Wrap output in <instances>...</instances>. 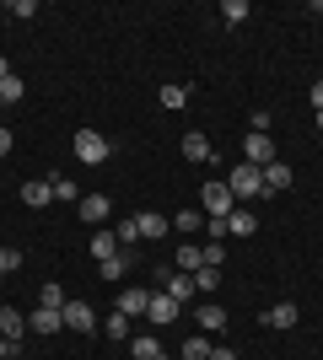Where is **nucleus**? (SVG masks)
Wrapping results in <instances>:
<instances>
[{
  "mask_svg": "<svg viewBox=\"0 0 323 360\" xmlns=\"http://www.w3.org/2000/svg\"><path fill=\"white\" fill-rule=\"evenodd\" d=\"M146 317H151L156 328H167V323H178V317H184V307H178L167 290H151V307H146Z\"/></svg>",
  "mask_w": 323,
  "mask_h": 360,
  "instance_id": "6",
  "label": "nucleus"
},
{
  "mask_svg": "<svg viewBox=\"0 0 323 360\" xmlns=\"http://www.w3.org/2000/svg\"><path fill=\"white\" fill-rule=\"evenodd\" d=\"M205 226V210H178L172 215V231H200Z\"/></svg>",
  "mask_w": 323,
  "mask_h": 360,
  "instance_id": "30",
  "label": "nucleus"
},
{
  "mask_svg": "<svg viewBox=\"0 0 323 360\" xmlns=\"http://www.w3.org/2000/svg\"><path fill=\"white\" fill-rule=\"evenodd\" d=\"M0 333H6V345H11V355H16V349H22V339H27V312L0 307Z\"/></svg>",
  "mask_w": 323,
  "mask_h": 360,
  "instance_id": "5",
  "label": "nucleus"
},
{
  "mask_svg": "<svg viewBox=\"0 0 323 360\" xmlns=\"http://www.w3.org/2000/svg\"><path fill=\"white\" fill-rule=\"evenodd\" d=\"M259 172H264V194H280V188H291V167L280 162V156H275L270 167H259Z\"/></svg>",
  "mask_w": 323,
  "mask_h": 360,
  "instance_id": "15",
  "label": "nucleus"
},
{
  "mask_svg": "<svg viewBox=\"0 0 323 360\" xmlns=\"http://www.w3.org/2000/svg\"><path fill=\"white\" fill-rule=\"evenodd\" d=\"M227 264V242H205V269H221Z\"/></svg>",
  "mask_w": 323,
  "mask_h": 360,
  "instance_id": "33",
  "label": "nucleus"
},
{
  "mask_svg": "<svg viewBox=\"0 0 323 360\" xmlns=\"http://www.w3.org/2000/svg\"><path fill=\"white\" fill-rule=\"evenodd\" d=\"M11 146H16V140H11V129H6V124H0V162H6V156H11Z\"/></svg>",
  "mask_w": 323,
  "mask_h": 360,
  "instance_id": "38",
  "label": "nucleus"
},
{
  "mask_svg": "<svg viewBox=\"0 0 323 360\" xmlns=\"http://www.w3.org/2000/svg\"><path fill=\"white\" fill-rule=\"evenodd\" d=\"M221 22H227V27H243L248 22V0H221Z\"/></svg>",
  "mask_w": 323,
  "mask_h": 360,
  "instance_id": "27",
  "label": "nucleus"
},
{
  "mask_svg": "<svg viewBox=\"0 0 323 360\" xmlns=\"http://www.w3.org/2000/svg\"><path fill=\"white\" fill-rule=\"evenodd\" d=\"M162 290H167L178 307H189V301L200 296V290H194V274H167V280H162Z\"/></svg>",
  "mask_w": 323,
  "mask_h": 360,
  "instance_id": "13",
  "label": "nucleus"
},
{
  "mask_svg": "<svg viewBox=\"0 0 323 360\" xmlns=\"http://www.w3.org/2000/svg\"><path fill=\"white\" fill-rule=\"evenodd\" d=\"M210 360H237V349L232 345H210Z\"/></svg>",
  "mask_w": 323,
  "mask_h": 360,
  "instance_id": "39",
  "label": "nucleus"
},
{
  "mask_svg": "<svg viewBox=\"0 0 323 360\" xmlns=\"http://www.w3.org/2000/svg\"><path fill=\"white\" fill-rule=\"evenodd\" d=\"M129 355L135 360H162V345H156L151 333H140V339H129Z\"/></svg>",
  "mask_w": 323,
  "mask_h": 360,
  "instance_id": "25",
  "label": "nucleus"
},
{
  "mask_svg": "<svg viewBox=\"0 0 323 360\" xmlns=\"http://www.w3.org/2000/svg\"><path fill=\"white\" fill-rule=\"evenodd\" d=\"M113 237H119V248H129V242H140V226H135V215L113 226Z\"/></svg>",
  "mask_w": 323,
  "mask_h": 360,
  "instance_id": "31",
  "label": "nucleus"
},
{
  "mask_svg": "<svg viewBox=\"0 0 323 360\" xmlns=\"http://www.w3.org/2000/svg\"><path fill=\"white\" fill-rule=\"evenodd\" d=\"M6 75H16V70H11V60H6V54H0V81H6Z\"/></svg>",
  "mask_w": 323,
  "mask_h": 360,
  "instance_id": "40",
  "label": "nucleus"
},
{
  "mask_svg": "<svg viewBox=\"0 0 323 360\" xmlns=\"http://www.w3.org/2000/svg\"><path fill=\"white\" fill-rule=\"evenodd\" d=\"M22 97H27V86H22V75H6V81H0V108L22 103Z\"/></svg>",
  "mask_w": 323,
  "mask_h": 360,
  "instance_id": "26",
  "label": "nucleus"
},
{
  "mask_svg": "<svg viewBox=\"0 0 323 360\" xmlns=\"http://www.w3.org/2000/svg\"><path fill=\"white\" fill-rule=\"evenodd\" d=\"M184 360H210V333H194V339H184Z\"/></svg>",
  "mask_w": 323,
  "mask_h": 360,
  "instance_id": "28",
  "label": "nucleus"
},
{
  "mask_svg": "<svg viewBox=\"0 0 323 360\" xmlns=\"http://www.w3.org/2000/svg\"><path fill=\"white\" fill-rule=\"evenodd\" d=\"M108 210H113V205H108V194H81V205H76V215H81L87 226H103Z\"/></svg>",
  "mask_w": 323,
  "mask_h": 360,
  "instance_id": "9",
  "label": "nucleus"
},
{
  "mask_svg": "<svg viewBox=\"0 0 323 360\" xmlns=\"http://www.w3.org/2000/svg\"><path fill=\"white\" fill-rule=\"evenodd\" d=\"M49 188H54V199H60V205H81L76 178H65V172H54V178H49Z\"/></svg>",
  "mask_w": 323,
  "mask_h": 360,
  "instance_id": "21",
  "label": "nucleus"
},
{
  "mask_svg": "<svg viewBox=\"0 0 323 360\" xmlns=\"http://www.w3.org/2000/svg\"><path fill=\"white\" fill-rule=\"evenodd\" d=\"M135 226H140V242H146V237H162V231H172V221H162L156 210H140Z\"/></svg>",
  "mask_w": 323,
  "mask_h": 360,
  "instance_id": "22",
  "label": "nucleus"
},
{
  "mask_svg": "<svg viewBox=\"0 0 323 360\" xmlns=\"http://www.w3.org/2000/svg\"><path fill=\"white\" fill-rule=\"evenodd\" d=\"M146 307H151V290H140V285L119 290V312L124 317H146Z\"/></svg>",
  "mask_w": 323,
  "mask_h": 360,
  "instance_id": "14",
  "label": "nucleus"
},
{
  "mask_svg": "<svg viewBox=\"0 0 323 360\" xmlns=\"http://www.w3.org/2000/svg\"><path fill=\"white\" fill-rule=\"evenodd\" d=\"M259 231V221H253V210L248 205H237V210L227 215V237H253Z\"/></svg>",
  "mask_w": 323,
  "mask_h": 360,
  "instance_id": "19",
  "label": "nucleus"
},
{
  "mask_svg": "<svg viewBox=\"0 0 323 360\" xmlns=\"http://www.w3.org/2000/svg\"><path fill=\"white\" fill-rule=\"evenodd\" d=\"M103 333H108V339H113V345H129V317H124L119 307H113V312L103 317Z\"/></svg>",
  "mask_w": 323,
  "mask_h": 360,
  "instance_id": "20",
  "label": "nucleus"
},
{
  "mask_svg": "<svg viewBox=\"0 0 323 360\" xmlns=\"http://www.w3.org/2000/svg\"><path fill=\"white\" fill-rule=\"evenodd\" d=\"M215 285H221V269H194V290H200L205 301L215 296Z\"/></svg>",
  "mask_w": 323,
  "mask_h": 360,
  "instance_id": "29",
  "label": "nucleus"
},
{
  "mask_svg": "<svg viewBox=\"0 0 323 360\" xmlns=\"http://www.w3.org/2000/svg\"><path fill=\"white\" fill-rule=\"evenodd\" d=\"M248 135H270V113H264V108L253 113V119H248Z\"/></svg>",
  "mask_w": 323,
  "mask_h": 360,
  "instance_id": "36",
  "label": "nucleus"
},
{
  "mask_svg": "<svg viewBox=\"0 0 323 360\" xmlns=\"http://www.w3.org/2000/svg\"><path fill=\"white\" fill-rule=\"evenodd\" d=\"M227 188H232V199H237V205L264 199V172H259V167H248V162H237V167L227 172Z\"/></svg>",
  "mask_w": 323,
  "mask_h": 360,
  "instance_id": "1",
  "label": "nucleus"
},
{
  "mask_svg": "<svg viewBox=\"0 0 323 360\" xmlns=\"http://www.w3.org/2000/svg\"><path fill=\"white\" fill-rule=\"evenodd\" d=\"M162 108H167V113L189 108V86H184V81H167V86H162Z\"/></svg>",
  "mask_w": 323,
  "mask_h": 360,
  "instance_id": "23",
  "label": "nucleus"
},
{
  "mask_svg": "<svg viewBox=\"0 0 323 360\" xmlns=\"http://www.w3.org/2000/svg\"><path fill=\"white\" fill-rule=\"evenodd\" d=\"M0 360H11V345H6V333H0Z\"/></svg>",
  "mask_w": 323,
  "mask_h": 360,
  "instance_id": "41",
  "label": "nucleus"
},
{
  "mask_svg": "<svg viewBox=\"0 0 323 360\" xmlns=\"http://www.w3.org/2000/svg\"><path fill=\"white\" fill-rule=\"evenodd\" d=\"M113 253H119V237H113V231H92V258H97V264L113 258Z\"/></svg>",
  "mask_w": 323,
  "mask_h": 360,
  "instance_id": "24",
  "label": "nucleus"
},
{
  "mask_svg": "<svg viewBox=\"0 0 323 360\" xmlns=\"http://www.w3.org/2000/svg\"><path fill=\"white\" fill-rule=\"evenodd\" d=\"M0 280H6V274H0Z\"/></svg>",
  "mask_w": 323,
  "mask_h": 360,
  "instance_id": "43",
  "label": "nucleus"
},
{
  "mask_svg": "<svg viewBox=\"0 0 323 360\" xmlns=\"http://www.w3.org/2000/svg\"><path fill=\"white\" fill-rule=\"evenodd\" d=\"M296 317H302V312H296V301H275L259 323H264V328H296Z\"/></svg>",
  "mask_w": 323,
  "mask_h": 360,
  "instance_id": "12",
  "label": "nucleus"
},
{
  "mask_svg": "<svg viewBox=\"0 0 323 360\" xmlns=\"http://www.w3.org/2000/svg\"><path fill=\"white\" fill-rule=\"evenodd\" d=\"M243 162L248 167H270V162H275V140H270V135H248L243 140Z\"/></svg>",
  "mask_w": 323,
  "mask_h": 360,
  "instance_id": "7",
  "label": "nucleus"
},
{
  "mask_svg": "<svg viewBox=\"0 0 323 360\" xmlns=\"http://www.w3.org/2000/svg\"><path fill=\"white\" fill-rule=\"evenodd\" d=\"M65 301H70V296H65V290L54 285V280H49V285H44V296H38V307H54V312H60Z\"/></svg>",
  "mask_w": 323,
  "mask_h": 360,
  "instance_id": "32",
  "label": "nucleus"
},
{
  "mask_svg": "<svg viewBox=\"0 0 323 360\" xmlns=\"http://www.w3.org/2000/svg\"><path fill=\"white\" fill-rule=\"evenodd\" d=\"M6 11H11L16 22H32V16H38V0H11V6H6Z\"/></svg>",
  "mask_w": 323,
  "mask_h": 360,
  "instance_id": "34",
  "label": "nucleus"
},
{
  "mask_svg": "<svg viewBox=\"0 0 323 360\" xmlns=\"http://www.w3.org/2000/svg\"><path fill=\"white\" fill-rule=\"evenodd\" d=\"M178 146H184V162H194V167H205V162L215 156V146L205 140V129H189V135L178 140Z\"/></svg>",
  "mask_w": 323,
  "mask_h": 360,
  "instance_id": "8",
  "label": "nucleus"
},
{
  "mask_svg": "<svg viewBox=\"0 0 323 360\" xmlns=\"http://www.w3.org/2000/svg\"><path fill=\"white\" fill-rule=\"evenodd\" d=\"M27 328H32V333H38V339H54V333H60V328H65V317H60V312H54V307H38V312H32V317H27Z\"/></svg>",
  "mask_w": 323,
  "mask_h": 360,
  "instance_id": "10",
  "label": "nucleus"
},
{
  "mask_svg": "<svg viewBox=\"0 0 323 360\" xmlns=\"http://www.w3.org/2000/svg\"><path fill=\"white\" fill-rule=\"evenodd\" d=\"M22 205H27V210H44V205H54V188H49V178L44 183H22Z\"/></svg>",
  "mask_w": 323,
  "mask_h": 360,
  "instance_id": "18",
  "label": "nucleus"
},
{
  "mask_svg": "<svg viewBox=\"0 0 323 360\" xmlns=\"http://www.w3.org/2000/svg\"><path fill=\"white\" fill-rule=\"evenodd\" d=\"M76 162L81 167H103L108 162V140L97 129H76Z\"/></svg>",
  "mask_w": 323,
  "mask_h": 360,
  "instance_id": "3",
  "label": "nucleus"
},
{
  "mask_svg": "<svg viewBox=\"0 0 323 360\" xmlns=\"http://www.w3.org/2000/svg\"><path fill=\"white\" fill-rule=\"evenodd\" d=\"M227 307H221V301H205V307H200V312H194V323H200V333H221V328H227Z\"/></svg>",
  "mask_w": 323,
  "mask_h": 360,
  "instance_id": "11",
  "label": "nucleus"
},
{
  "mask_svg": "<svg viewBox=\"0 0 323 360\" xmlns=\"http://www.w3.org/2000/svg\"><path fill=\"white\" fill-rule=\"evenodd\" d=\"M232 210H237V199H232L227 178H221V183H205V221H227Z\"/></svg>",
  "mask_w": 323,
  "mask_h": 360,
  "instance_id": "2",
  "label": "nucleus"
},
{
  "mask_svg": "<svg viewBox=\"0 0 323 360\" xmlns=\"http://www.w3.org/2000/svg\"><path fill=\"white\" fill-rule=\"evenodd\" d=\"M312 124H318V129H323V113H312Z\"/></svg>",
  "mask_w": 323,
  "mask_h": 360,
  "instance_id": "42",
  "label": "nucleus"
},
{
  "mask_svg": "<svg viewBox=\"0 0 323 360\" xmlns=\"http://www.w3.org/2000/svg\"><path fill=\"white\" fill-rule=\"evenodd\" d=\"M308 103H312V108H318V113H323V75H318V81H312V86H308Z\"/></svg>",
  "mask_w": 323,
  "mask_h": 360,
  "instance_id": "37",
  "label": "nucleus"
},
{
  "mask_svg": "<svg viewBox=\"0 0 323 360\" xmlns=\"http://www.w3.org/2000/svg\"><path fill=\"white\" fill-rule=\"evenodd\" d=\"M60 317H65V328H76V333H92L97 328V312H92V301H81V296H70L60 307Z\"/></svg>",
  "mask_w": 323,
  "mask_h": 360,
  "instance_id": "4",
  "label": "nucleus"
},
{
  "mask_svg": "<svg viewBox=\"0 0 323 360\" xmlns=\"http://www.w3.org/2000/svg\"><path fill=\"white\" fill-rule=\"evenodd\" d=\"M22 269V248H0V274H16Z\"/></svg>",
  "mask_w": 323,
  "mask_h": 360,
  "instance_id": "35",
  "label": "nucleus"
},
{
  "mask_svg": "<svg viewBox=\"0 0 323 360\" xmlns=\"http://www.w3.org/2000/svg\"><path fill=\"white\" fill-rule=\"evenodd\" d=\"M129 264H135V258H129V248H119L113 258H103V264H97V280H113V285H119V274H129Z\"/></svg>",
  "mask_w": 323,
  "mask_h": 360,
  "instance_id": "17",
  "label": "nucleus"
},
{
  "mask_svg": "<svg viewBox=\"0 0 323 360\" xmlns=\"http://www.w3.org/2000/svg\"><path fill=\"white\" fill-rule=\"evenodd\" d=\"M172 264H178L184 274L205 269V248H200V242H178V253H172Z\"/></svg>",
  "mask_w": 323,
  "mask_h": 360,
  "instance_id": "16",
  "label": "nucleus"
}]
</instances>
